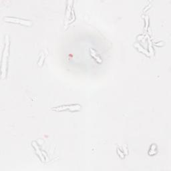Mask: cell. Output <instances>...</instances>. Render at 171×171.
Wrapping results in <instances>:
<instances>
[{
  "mask_svg": "<svg viewBox=\"0 0 171 171\" xmlns=\"http://www.w3.org/2000/svg\"><path fill=\"white\" fill-rule=\"evenodd\" d=\"M8 47H9V41L8 40L3 54V59L2 63V78H3V77L5 76V74H6L5 70H6V66H7V58H8V56L9 55Z\"/></svg>",
  "mask_w": 171,
  "mask_h": 171,
  "instance_id": "cell-1",
  "label": "cell"
},
{
  "mask_svg": "<svg viewBox=\"0 0 171 171\" xmlns=\"http://www.w3.org/2000/svg\"><path fill=\"white\" fill-rule=\"evenodd\" d=\"M80 105H70V106H60V107H58L56 108H53L54 110L56 111H61V110H66V109H69L71 111H74V110H80Z\"/></svg>",
  "mask_w": 171,
  "mask_h": 171,
  "instance_id": "cell-2",
  "label": "cell"
},
{
  "mask_svg": "<svg viewBox=\"0 0 171 171\" xmlns=\"http://www.w3.org/2000/svg\"><path fill=\"white\" fill-rule=\"evenodd\" d=\"M5 20L8 22H13V23H19L21 24H24L26 26H31L32 23L30 21H26V20H23L21 19L15 18H5Z\"/></svg>",
  "mask_w": 171,
  "mask_h": 171,
  "instance_id": "cell-3",
  "label": "cell"
},
{
  "mask_svg": "<svg viewBox=\"0 0 171 171\" xmlns=\"http://www.w3.org/2000/svg\"><path fill=\"white\" fill-rule=\"evenodd\" d=\"M90 53H91V55L93 56L96 60L98 62H102V60H101V58L99 57L97 54H96V52L94 50H92V49H90Z\"/></svg>",
  "mask_w": 171,
  "mask_h": 171,
  "instance_id": "cell-4",
  "label": "cell"
}]
</instances>
